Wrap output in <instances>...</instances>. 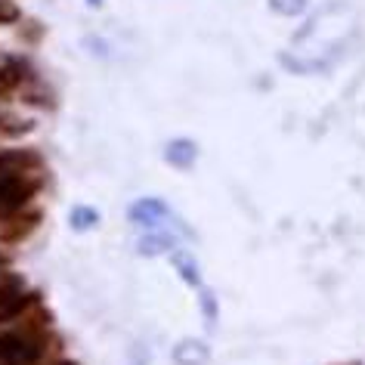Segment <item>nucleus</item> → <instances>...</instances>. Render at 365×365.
Masks as SVG:
<instances>
[{
    "label": "nucleus",
    "instance_id": "1",
    "mask_svg": "<svg viewBox=\"0 0 365 365\" xmlns=\"http://www.w3.org/2000/svg\"><path fill=\"white\" fill-rule=\"evenodd\" d=\"M164 217H168V207L155 198H145V202H136L130 207V220L133 223H143V226H158Z\"/></svg>",
    "mask_w": 365,
    "mask_h": 365
},
{
    "label": "nucleus",
    "instance_id": "2",
    "mask_svg": "<svg viewBox=\"0 0 365 365\" xmlns=\"http://www.w3.org/2000/svg\"><path fill=\"white\" fill-rule=\"evenodd\" d=\"M173 359H177L180 365H205L207 346L198 344V341H182L177 350H173Z\"/></svg>",
    "mask_w": 365,
    "mask_h": 365
},
{
    "label": "nucleus",
    "instance_id": "3",
    "mask_svg": "<svg viewBox=\"0 0 365 365\" xmlns=\"http://www.w3.org/2000/svg\"><path fill=\"white\" fill-rule=\"evenodd\" d=\"M25 195H29V192H25L22 182H16V180H0V211H10V207H16Z\"/></svg>",
    "mask_w": 365,
    "mask_h": 365
},
{
    "label": "nucleus",
    "instance_id": "4",
    "mask_svg": "<svg viewBox=\"0 0 365 365\" xmlns=\"http://www.w3.org/2000/svg\"><path fill=\"white\" fill-rule=\"evenodd\" d=\"M195 158V145L186 143V140H177L173 145H168V161L177 164V168H186V164H192Z\"/></svg>",
    "mask_w": 365,
    "mask_h": 365
},
{
    "label": "nucleus",
    "instance_id": "5",
    "mask_svg": "<svg viewBox=\"0 0 365 365\" xmlns=\"http://www.w3.org/2000/svg\"><path fill=\"white\" fill-rule=\"evenodd\" d=\"M170 248H173V235H164V232H155L149 239L140 242L143 254H161V251H170Z\"/></svg>",
    "mask_w": 365,
    "mask_h": 365
},
{
    "label": "nucleus",
    "instance_id": "6",
    "mask_svg": "<svg viewBox=\"0 0 365 365\" xmlns=\"http://www.w3.org/2000/svg\"><path fill=\"white\" fill-rule=\"evenodd\" d=\"M173 263H177V269L182 272V279L186 282H192V285H198V269H195V260H189L186 254H177V257H173Z\"/></svg>",
    "mask_w": 365,
    "mask_h": 365
},
{
    "label": "nucleus",
    "instance_id": "7",
    "mask_svg": "<svg viewBox=\"0 0 365 365\" xmlns=\"http://www.w3.org/2000/svg\"><path fill=\"white\" fill-rule=\"evenodd\" d=\"M269 4H272V10L282 16H297L307 6V0H269Z\"/></svg>",
    "mask_w": 365,
    "mask_h": 365
},
{
    "label": "nucleus",
    "instance_id": "8",
    "mask_svg": "<svg viewBox=\"0 0 365 365\" xmlns=\"http://www.w3.org/2000/svg\"><path fill=\"white\" fill-rule=\"evenodd\" d=\"M71 223H75V230H87V226L96 223V211H90V207H75Z\"/></svg>",
    "mask_w": 365,
    "mask_h": 365
},
{
    "label": "nucleus",
    "instance_id": "9",
    "mask_svg": "<svg viewBox=\"0 0 365 365\" xmlns=\"http://www.w3.org/2000/svg\"><path fill=\"white\" fill-rule=\"evenodd\" d=\"M13 19H16V6L0 4V22H13Z\"/></svg>",
    "mask_w": 365,
    "mask_h": 365
}]
</instances>
